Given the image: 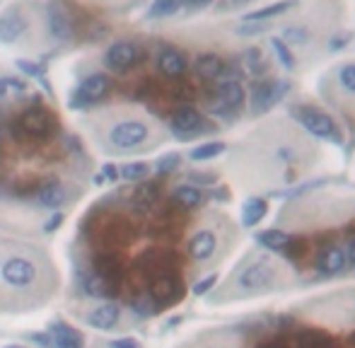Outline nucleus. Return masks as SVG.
<instances>
[{
  "label": "nucleus",
  "instance_id": "nucleus-12",
  "mask_svg": "<svg viewBox=\"0 0 355 348\" xmlns=\"http://www.w3.org/2000/svg\"><path fill=\"white\" fill-rule=\"evenodd\" d=\"M348 266L346 262V249L341 244H329V247L319 249L317 262H314V268L324 276H336V273H343Z\"/></svg>",
  "mask_w": 355,
  "mask_h": 348
},
{
  "label": "nucleus",
  "instance_id": "nucleus-4",
  "mask_svg": "<svg viewBox=\"0 0 355 348\" xmlns=\"http://www.w3.org/2000/svg\"><path fill=\"white\" fill-rule=\"evenodd\" d=\"M280 273H283V268H280V264L273 257H256L237 271L235 288L239 293H244V295L266 293L278 286Z\"/></svg>",
  "mask_w": 355,
  "mask_h": 348
},
{
  "label": "nucleus",
  "instance_id": "nucleus-17",
  "mask_svg": "<svg viewBox=\"0 0 355 348\" xmlns=\"http://www.w3.org/2000/svg\"><path fill=\"white\" fill-rule=\"evenodd\" d=\"M254 237H256V242H259L264 249H268V252H288L290 244H293V239H295L290 232L278 230V228L261 230V232H256Z\"/></svg>",
  "mask_w": 355,
  "mask_h": 348
},
{
  "label": "nucleus",
  "instance_id": "nucleus-22",
  "mask_svg": "<svg viewBox=\"0 0 355 348\" xmlns=\"http://www.w3.org/2000/svg\"><path fill=\"white\" fill-rule=\"evenodd\" d=\"M48 32L53 39H68L71 37V19H68L66 10L58 3L48 5Z\"/></svg>",
  "mask_w": 355,
  "mask_h": 348
},
{
  "label": "nucleus",
  "instance_id": "nucleus-28",
  "mask_svg": "<svg viewBox=\"0 0 355 348\" xmlns=\"http://www.w3.org/2000/svg\"><path fill=\"white\" fill-rule=\"evenodd\" d=\"M155 201H157V189H155V184H143L140 189L133 194V205H136L140 213H147V210L155 205Z\"/></svg>",
  "mask_w": 355,
  "mask_h": 348
},
{
  "label": "nucleus",
  "instance_id": "nucleus-15",
  "mask_svg": "<svg viewBox=\"0 0 355 348\" xmlns=\"http://www.w3.org/2000/svg\"><path fill=\"white\" fill-rule=\"evenodd\" d=\"M186 58L176 48H162L157 53V71L165 77H181L186 73Z\"/></svg>",
  "mask_w": 355,
  "mask_h": 348
},
{
  "label": "nucleus",
  "instance_id": "nucleus-25",
  "mask_svg": "<svg viewBox=\"0 0 355 348\" xmlns=\"http://www.w3.org/2000/svg\"><path fill=\"white\" fill-rule=\"evenodd\" d=\"M172 199H174V203L181 205L184 210H191V208H196V205H201V201H203V191L194 184H181L172 191Z\"/></svg>",
  "mask_w": 355,
  "mask_h": 348
},
{
  "label": "nucleus",
  "instance_id": "nucleus-13",
  "mask_svg": "<svg viewBox=\"0 0 355 348\" xmlns=\"http://www.w3.org/2000/svg\"><path fill=\"white\" fill-rule=\"evenodd\" d=\"M215 252H218V235H215V230H199L189 239V257L196 259V262H208V259H213Z\"/></svg>",
  "mask_w": 355,
  "mask_h": 348
},
{
  "label": "nucleus",
  "instance_id": "nucleus-23",
  "mask_svg": "<svg viewBox=\"0 0 355 348\" xmlns=\"http://www.w3.org/2000/svg\"><path fill=\"white\" fill-rule=\"evenodd\" d=\"M107 87H109L107 75L95 73V75H87L85 80L80 82V87H78V95L82 97V102H95V100H100V97L104 95Z\"/></svg>",
  "mask_w": 355,
  "mask_h": 348
},
{
  "label": "nucleus",
  "instance_id": "nucleus-7",
  "mask_svg": "<svg viewBox=\"0 0 355 348\" xmlns=\"http://www.w3.org/2000/svg\"><path fill=\"white\" fill-rule=\"evenodd\" d=\"M147 138H150V129H147L145 121H138V119L118 121L109 131V143L118 150H133L145 143Z\"/></svg>",
  "mask_w": 355,
  "mask_h": 348
},
{
  "label": "nucleus",
  "instance_id": "nucleus-29",
  "mask_svg": "<svg viewBox=\"0 0 355 348\" xmlns=\"http://www.w3.org/2000/svg\"><path fill=\"white\" fill-rule=\"evenodd\" d=\"M53 341H56V348H82V336L63 324L53 329Z\"/></svg>",
  "mask_w": 355,
  "mask_h": 348
},
{
  "label": "nucleus",
  "instance_id": "nucleus-5",
  "mask_svg": "<svg viewBox=\"0 0 355 348\" xmlns=\"http://www.w3.org/2000/svg\"><path fill=\"white\" fill-rule=\"evenodd\" d=\"M290 116L295 119V124H300L309 136L319 140H329L334 145L343 143V131L338 129V124L334 121L331 114H327L324 109L314 104H295L290 109Z\"/></svg>",
  "mask_w": 355,
  "mask_h": 348
},
{
  "label": "nucleus",
  "instance_id": "nucleus-1",
  "mask_svg": "<svg viewBox=\"0 0 355 348\" xmlns=\"http://www.w3.org/2000/svg\"><path fill=\"white\" fill-rule=\"evenodd\" d=\"M249 165L254 184H290L300 179L317 160L314 143L290 121H268L251 134L249 143L237 150Z\"/></svg>",
  "mask_w": 355,
  "mask_h": 348
},
{
  "label": "nucleus",
  "instance_id": "nucleus-41",
  "mask_svg": "<svg viewBox=\"0 0 355 348\" xmlns=\"http://www.w3.org/2000/svg\"><path fill=\"white\" fill-rule=\"evenodd\" d=\"M111 348H140L136 339H118V341H111Z\"/></svg>",
  "mask_w": 355,
  "mask_h": 348
},
{
  "label": "nucleus",
  "instance_id": "nucleus-26",
  "mask_svg": "<svg viewBox=\"0 0 355 348\" xmlns=\"http://www.w3.org/2000/svg\"><path fill=\"white\" fill-rule=\"evenodd\" d=\"M242 63H244V68L251 73V75H264V71L268 68V63H266V53L261 51L259 46L246 48L244 56H242Z\"/></svg>",
  "mask_w": 355,
  "mask_h": 348
},
{
  "label": "nucleus",
  "instance_id": "nucleus-45",
  "mask_svg": "<svg viewBox=\"0 0 355 348\" xmlns=\"http://www.w3.org/2000/svg\"><path fill=\"white\" fill-rule=\"evenodd\" d=\"M191 3H206V0H191Z\"/></svg>",
  "mask_w": 355,
  "mask_h": 348
},
{
  "label": "nucleus",
  "instance_id": "nucleus-18",
  "mask_svg": "<svg viewBox=\"0 0 355 348\" xmlns=\"http://www.w3.org/2000/svg\"><path fill=\"white\" fill-rule=\"evenodd\" d=\"M194 71H196V75L203 77V80H220V75H223V71H225V61L218 53H201L194 63Z\"/></svg>",
  "mask_w": 355,
  "mask_h": 348
},
{
  "label": "nucleus",
  "instance_id": "nucleus-31",
  "mask_svg": "<svg viewBox=\"0 0 355 348\" xmlns=\"http://www.w3.org/2000/svg\"><path fill=\"white\" fill-rule=\"evenodd\" d=\"M271 46H273L275 56H278V63L285 68V71H295L298 68V61H295L293 51H290V46H285L280 39H271Z\"/></svg>",
  "mask_w": 355,
  "mask_h": 348
},
{
  "label": "nucleus",
  "instance_id": "nucleus-36",
  "mask_svg": "<svg viewBox=\"0 0 355 348\" xmlns=\"http://www.w3.org/2000/svg\"><path fill=\"white\" fill-rule=\"evenodd\" d=\"M133 310L138 312V315H143V317H147V315H152L155 312V302L152 300H133Z\"/></svg>",
  "mask_w": 355,
  "mask_h": 348
},
{
  "label": "nucleus",
  "instance_id": "nucleus-3",
  "mask_svg": "<svg viewBox=\"0 0 355 348\" xmlns=\"http://www.w3.org/2000/svg\"><path fill=\"white\" fill-rule=\"evenodd\" d=\"M319 95L329 107L355 124V58L331 66L319 80Z\"/></svg>",
  "mask_w": 355,
  "mask_h": 348
},
{
  "label": "nucleus",
  "instance_id": "nucleus-19",
  "mask_svg": "<svg viewBox=\"0 0 355 348\" xmlns=\"http://www.w3.org/2000/svg\"><path fill=\"white\" fill-rule=\"evenodd\" d=\"M179 281H176L174 276H162L155 281V286H152V300L157 302V305H172V302L179 297Z\"/></svg>",
  "mask_w": 355,
  "mask_h": 348
},
{
  "label": "nucleus",
  "instance_id": "nucleus-40",
  "mask_svg": "<svg viewBox=\"0 0 355 348\" xmlns=\"http://www.w3.org/2000/svg\"><path fill=\"white\" fill-rule=\"evenodd\" d=\"M17 68H19V71H24V73H29V75H34V77L42 75V68L32 66V63H27V61H17Z\"/></svg>",
  "mask_w": 355,
  "mask_h": 348
},
{
  "label": "nucleus",
  "instance_id": "nucleus-32",
  "mask_svg": "<svg viewBox=\"0 0 355 348\" xmlns=\"http://www.w3.org/2000/svg\"><path fill=\"white\" fill-rule=\"evenodd\" d=\"M118 176L126 181H140L147 176V165L145 163H131V165H123L118 170Z\"/></svg>",
  "mask_w": 355,
  "mask_h": 348
},
{
  "label": "nucleus",
  "instance_id": "nucleus-2",
  "mask_svg": "<svg viewBox=\"0 0 355 348\" xmlns=\"http://www.w3.org/2000/svg\"><path fill=\"white\" fill-rule=\"evenodd\" d=\"M341 12L343 8L336 0H317L312 8H307L295 19H288L280 27V34H283L280 42L298 51H309L319 44H329L338 27Z\"/></svg>",
  "mask_w": 355,
  "mask_h": 348
},
{
  "label": "nucleus",
  "instance_id": "nucleus-39",
  "mask_svg": "<svg viewBox=\"0 0 355 348\" xmlns=\"http://www.w3.org/2000/svg\"><path fill=\"white\" fill-rule=\"evenodd\" d=\"M343 249H346V262H348V266H355V235H353L351 239H348V244Z\"/></svg>",
  "mask_w": 355,
  "mask_h": 348
},
{
  "label": "nucleus",
  "instance_id": "nucleus-33",
  "mask_svg": "<svg viewBox=\"0 0 355 348\" xmlns=\"http://www.w3.org/2000/svg\"><path fill=\"white\" fill-rule=\"evenodd\" d=\"M181 5V0H155L150 8L152 17H167V15L176 12V8Z\"/></svg>",
  "mask_w": 355,
  "mask_h": 348
},
{
  "label": "nucleus",
  "instance_id": "nucleus-14",
  "mask_svg": "<svg viewBox=\"0 0 355 348\" xmlns=\"http://www.w3.org/2000/svg\"><path fill=\"white\" fill-rule=\"evenodd\" d=\"M24 29H27V19L19 15L17 8H10L0 15V42H5V44L17 42Z\"/></svg>",
  "mask_w": 355,
  "mask_h": 348
},
{
  "label": "nucleus",
  "instance_id": "nucleus-11",
  "mask_svg": "<svg viewBox=\"0 0 355 348\" xmlns=\"http://www.w3.org/2000/svg\"><path fill=\"white\" fill-rule=\"evenodd\" d=\"M138 58H140V51H138L136 44H131V42H116V44H111L109 51H107L104 63L111 68V71L123 73V71H128V68L136 66Z\"/></svg>",
  "mask_w": 355,
  "mask_h": 348
},
{
  "label": "nucleus",
  "instance_id": "nucleus-42",
  "mask_svg": "<svg viewBox=\"0 0 355 348\" xmlns=\"http://www.w3.org/2000/svg\"><path fill=\"white\" fill-rule=\"evenodd\" d=\"M61 220H63V215H61V213H56V215H53V220L46 225V232H51L53 228H58V225H61Z\"/></svg>",
  "mask_w": 355,
  "mask_h": 348
},
{
  "label": "nucleus",
  "instance_id": "nucleus-27",
  "mask_svg": "<svg viewBox=\"0 0 355 348\" xmlns=\"http://www.w3.org/2000/svg\"><path fill=\"white\" fill-rule=\"evenodd\" d=\"M225 150H228V145L225 143H220V140H210V143H203V145H199V148L191 150L189 158L194 160V163H203V160H213V158H218V155H223Z\"/></svg>",
  "mask_w": 355,
  "mask_h": 348
},
{
  "label": "nucleus",
  "instance_id": "nucleus-35",
  "mask_svg": "<svg viewBox=\"0 0 355 348\" xmlns=\"http://www.w3.org/2000/svg\"><path fill=\"white\" fill-rule=\"evenodd\" d=\"M215 283H218V276H215V273H210L208 278H203V281H199L194 286V295H206V293L210 291V288L215 286Z\"/></svg>",
  "mask_w": 355,
  "mask_h": 348
},
{
  "label": "nucleus",
  "instance_id": "nucleus-6",
  "mask_svg": "<svg viewBox=\"0 0 355 348\" xmlns=\"http://www.w3.org/2000/svg\"><path fill=\"white\" fill-rule=\"evenodd\" d=\"M290 92V80H256L251 85L249 92V102H251V114L261 116L275 107L285 95Z\"/></svg>",
  "mask_w": 355,
  "mask_h": 348
},
{
  "label": "nucleus",
  "instance_id": "nucleus-34",
  "mask_svg": "<svg viewBox=\"0 0 355 348\" xmlns=\"http://www.w3.org/2000/svg\"><path fill=\"white\" fill-rule=\"evenodd\" d=\"M179 163H181V158L176 153L165 155V158L157 160V172H160V174H172L176 167H179Z\"/></svg>",
  "mask_w": 355,
  "mask_h": 348
},
{
  "label": "nucleus",
  "instance_id": "nucleus-44",
  "mask_svg": "<svg viewBox=\"0 0 355 348\" xmlns=\"http://www.w3.org/2000/svg\"><path fill=\"white\" fill-rule=\"evenodd\" d=\"M8 95V85H5V80L0 77V97H5Z\"/></svg>",
  "mask_w": 355,
  "mask_h": 348
},
{
  "label": "nucleus",
  "instance_id": "nucleus-38",
  "mask_svg": "<svg viewBox=\"0 0 355 348\" xmlns=\"http://www.w3.org/2000/svg\"><path fill=\"white\" fill-rule=\"evenodd\" d=\"M191 181H194V184H213L215 174L213 172H194L191 174Z\"/></svg>",
  "mask_w": 355,
  "mask_h": 348
},
{
  "label": "nucleus",
  "instance_id": "nucleus-21",
  "mask_svg": "<svg viewBox=\"0 0 355 348\" xmlns=\"http://www.w3.org/2000/svg\"><path fill=\"white\" fill-rule=\"evenodd\" d=\"M293 8H298V0H280V3L266 5V8H259L254 12L244 15V22H271L273 17H280V15L290 12Z\"/></svg>",
  "mask_w": 355,
  "mask_h": 348
},
{
  "label": "nucleus",
  "instance_id": "nucleus-10",
  "mask_svg": "<svg viewBox=\"0 0 355 348\" xmlns=\"http://www.w3.org/2000/svg\"><path fill=\"white\" fill-rule=\"evenodd\" d=\"M0 276H3V281L10 283V286L24 288V286H29V283H34V278H37V266H34L29 259L15 257L3 264Z\"/></svg>",
  "mask_w": 355,
  "mask_h": 348
},
{
  "label": "nucleus",
  "instance_id": "nucleus-16",
  "mask_svg": "<svg viewBox=\"0 0 355 348\" xmlns=\"http://www.w3.org/2000/svg\"><path fill=\"white\" fill-rule=\"evenodd\" d=\"M19 126H22L24 134L29 136H46L53 129V121L46 111L42 109H29L19 116Z\"/></svg>",
  "mask_w": 355,
  "mask_h": 348
},
{
  "label": "nucleus",
  "instance_id": "nucleus-43",
  "mask_svg": "<svg viewBox=\"0 0 355 348\" xmlns=\"http://www.w3.org/2000/svg\"><path fill=\"white\" fill-rule=\"evenodd\" d=\"M259 348H285V344H280V341H266V344H261Z\"/></svg>",
  "mask_w": 355,
  "mask_h": 348
},
{
  "label": "nucleus",
  "instance_id": "nucleus-37",
  "mask_svg": "<svg viewBox=\"0 0 355 348\" xmlns=\"http://www.w3.org/2000/svg\"><path fill=\"white\" fill-rule=\"evenodd\" d=\"M116 176H118V170L114 165H104V167H102V174L95 176V184H104L107 179H116Z\"/></svg>",
  "mask_w": 355,
  "mask_h": 348
},
{
  "label": "nucleus",
  "instance_id": "nucleus-24",
  "mask_svg": "<svg viewBox=\"0 0 355 348\" xmlns=\"http://www.w3.org/2000/svg\"><path fill=\"white\" fill-rule=\"evenodd\" d=\"M266 210H268V203L264 199H246L244 205H242V225L244 228H256L261 220L266 218Z\"/></svg>",
  "mask_w": 355,
  "mask_h": 348
},
{
  "label": "nucleus",
  "instance_id": "nucleus-8",
  "mask_svg": "<svg viewBox=\"0 0 355 348\" xmlns=\"http://www.w3.org/2000/svg\"><path fill=\"white\" fill-rule=\"evenodd\" d=\"M244 87L237 80H218V87H215V102L210 107L213 114H237V111L244 107Z\"/></svg>",
  "mask_w": 355,
  "mask_h": 348
},
{
  "label": "nucleus",
  "instance_id": "nucleus-9",
  "mask_svg": "<svg viewBox=\"0 0 355 348\" xmlns=\"http://www.w3.org/2000/svg\"><path fill=\"white\" fill-rule=\"evenodd\" d=\"M170 126H172V131H174V134L179 136V138H184V140L194 138L196 134H203V131L208 129V124H206V116L191 104L176 107V111L172 114Z\"/></svg>",
  "mask_w": 355,
  "mask_h": 348
},
{
  "label": "nucleus",
  "instance_id": "nucleus-20",
  "mask_svg": "<svg viewBox=\"0 0 355 348\" xmlns=\"http://www.w3.org/2000/svg\"><path fill=\"white\" fill-rule=\"evenodd\" d=\"M118 317H121V310H118V305L114 302H104V305H100L97 310L90 312V317H87V322H90V327H95V329H111V327L118 322Z\"/></svg>",
  "mask_w": 355,
  "mask_h": 348
},
{
  "label": "nucleus",
  "instance_id": "nucleus-30",
  "mask_svg": "<svg viewBox=\"0 0 355 348\" xmlns=\"http://www.w3.org/2000/svg\"><path fill=\"white\" fill-rule=\"evenodd\" d=\"M39 203L46 205V208H56L63 203V189L61 184H46L39 191Z\"/></svg>",
  "mask_w": 355,
  "mask_h": 348
}]
</instances>
